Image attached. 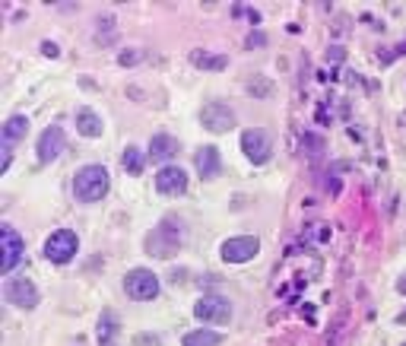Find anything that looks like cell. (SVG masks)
<instances>
[{
    "instance_id": "4",
    "label": "cell",
    "mask_w": 406,
    "mask_h": 346,
    "mask_svg": "<svg viewBox=\"0 0 406 346\" xmlns=\"http://www.w3.org/2000/svg\"><path fill=\"white\" fill-rule=\"evenodd\" d=\"M124 292L130 295L133 302H149L159 295V276L146 267H137V270H127L124 276Z\"/></svg>"
},
{
    "instance_id": "9",
    "label": "cell",
    "mask_w": 406,
    "mask_h": 346,
    "mask_svg": "<svg viewBox=\"0 0 406 346\" xmlns=\"http://www.w3.org/2000/svg\"><path fill=\"white\" fill-rule=\"evenodd\" d=\"M257 251H260L257 235H235V238H228V242H222L219 254H222V261H228V264H247Z\"/></svg>"
},
{
    "instance_id": "23",
    "label": "cell",
    "mask_w": 406,
    "mask_h": 346,
    "mask_svg": "<svg viewBox=\"0 0 406 346\" xmlns=\"http://www.w3.org/2000/svg\"><path fill=\"white\" fill-rule=\"evenodd\" d=\"M118 61H121V67H130V64H137V61H140V51H124Z\"/></svg>"
},
{
    "instance_id": "19",
    "label": "cell",
    "mask_w": 406,
    "mask_h": 346,
    "mask_svg": "<svg viewBox=\"0 0 406 346\" xmlns=\"http://www.w3.org/2000/svg\"><path fill=\"white\" fill-rule=\"evenodd\" d=\"M219 343H222V333L207 330V327L184 333V346H219Z\"/></svg>"
},
{
    "instance_id": "10",
    "label": "cell",
    "mask_w": 406,
    "mask_h": 346,
    "mask_svg": "<svg viewBox=\"0 0 406 346\" xmlns=\"http://www.w3.org/2000/svg\"><path fill=\"white\" fill-rule=\"evenodd\" d=\"M200 121H203V128H207L209 134H226V130L235 128V111L228 109L226 102H219V99H216V102L203 105Z\"/></svg>"
},
{
    "instance_id": "22",
    "label": "cell",
    "mask_w": 406,
    "mask_h": 346,
    "mask_svg": "<svg viewBox=\"0 0 406 346\" xmlns=\"http://www.w3.org/2000/svg\"><path fill=\"white\" fill-rule=\"evenodd\" d=\"M42 54L44 58H61V48H57L54 42H42Z\"/></svg>"
},
{
    "instance_id": "7",
    "label": "cell",
    "mask_w": 406,
    "mask_h": 346,
    "mask_svg": "<svg viewBox=\"0 0 406 346\" xmlns=\"http://www.w3.org/2000/svg\"><path fill=\"white\" fill-rule=\"evenodd\" d=\"M241 149H245V156L254 162V166H264V162L273 156V137L260 128H251L241 134Z\"/></svg>"
},
{
    "instance_id": "17",
    "label": "cell",
    "mask_w": 406,
    "mask_h": 346,
    "mask_svg": "<svg viewBox=\"0 0 406 346\" xmlns=\"http://www.w3.org/2000/svg\"><path fill=\"white\" fill-rule=\"evenodd\" d=\"M25 130H29V118L13 115V118H6L4 130H0V140H4V147H13L16 140H23V137H25Z\"/></svg>"
},
{
    "instance_id": "15",
    "label": "cell",
    "mask_w": 406,
    "mask_h": 346,
    "mask_svg": "<svg viewBox=\"0 0 406 346\" xmlns=\"http://www.w3.org/2000/svg\"><path fill=\"white\" fill-rule=\"evenodd\" d=\"M76 130H80L82 137H89V140H92V137H102L105 124H102V118L95 115L92 109H86V105H82V109L76 111Z\"/></svg>"
},
{
    "instance_id": "3",
    "label": "cell",
    "mask_w": 406,
    "mask_h": 346,
    "mask_svg": "<svg viewBox=\"0 0 406 346\" xmlns=\"http://www.w3.org/2000/svg\"><path fill=\"white\" fill-rule=\"evenodd\" d=\"M80 251V238H76L73 229H57L44 238V257L51 264H70Z\"/></svg>"
},
{
    "instance_id": "12",
    "label": "cell",
    "mask_w": 406,
    "mask_h": 346,
    "mask_svg": "<svg viewBox=\"0 0 406 346\" xmlns=\"http://www.w3.org/2000/svg\"><path fill=\"white\" fill-rule=\"evenodd\" d=\"M63 147H67V137H63V130L61 128H48L42 137H38V162H42V166L54 162L57 156L63 153Z\"/></svg>"
},
{
    "instance_id": "14",
    "label": "cell",
    "mask_w": 406,
    "mask_h": 346,
    "mask_svg": "<svg viewBox=\"0 0 406 346\" xmlns=\"http://www.w3.org/2000/svg\"><path fill=\"white\" fill-rule=\"evenodd\" d=\"M178 156V140L171 134H156L149 140V159L152 162H168Z\"/></svg>"
},
{
    "instance_id": "21",
    "label": "cell",
    "mask_w": 406,
    "mask_h": 346,
    "mask_svg": "<svg viewBox=\"0 0 406 346\" xmlns=\"http://www.w3.org/2000/svg\"><path fill=\"white\" fill-rule=\"evenodd\" d=\"M270 80L266 77H251V83H247V92H251V96H270Z\"/></svg>"
},
{
    "instance_id": "2",
    "label": "cell",
    "mask_w": 406,
    "mask_h": 346,
    "mask_svg": "<svg viewBox=\"0 0 406 346\" xmlns=\"http://www.w3.org/2000/svg\"><path fill=\"white\" fill-rule=\"evenodd\" d=\"M181 245H184L181 223H175V219H162V223H159V229L146 238V251H149V254H156V257H171L178 248H181Z\"/></svg>"
},
{
    "instance_id": "26",
    "label": "cell",
    "mask_w": 406,
    "mask_h": 346,
    "mask_svg": "<svg viewBox=\"0 0 406 346\" xmlns=\"http://www.w3.org/2000/svg\"><path fill=\"white\" fill-rule=\"evenodd\" d=\"M397 324H406V311H403V314H397Z\"/></svg>"
},
{
    "instance_id": "1",
    "label": "cell",
    "mask_w": 406,
    "mask_h": 346,
    "mask_svg": "<svg viewBox=\"0 0 406 346\" xmlns=\"http://www.w3.org/2000/svg\"><path fill=\"white\" fill-rule=\"evenodd\" d=\"M108 187H111V178H108L105 166H86L73 178V197L80 204H95L108 194Z\"/></svg>"
},
{
    "instance_id": "18",
    "label": "cell",
    "mask_w": 406,
    "mask_h": 346,
    "mask_svg": "<svg viewBox=\"0 0 406 346\" xmlns=\"http://www.w3.org/2000/svg\"><path fill=\"white\" fill-rule=\"evenodd\" d=\"M118 337H121V327H118L114 311H102V318H99V346H118Z\"/></svg>"
},
{
    "instance_id": "20",
    "label": "cell",
    "mask_w": 406,
    "mask_h": 346,
    "mask_svg": "<svg viewBox=\"0 0 406 346\" xmlns=\"http://www.w3.org/2000/svg\"><path fill=\"white\" fill-rule=\"evenodd\" d=\"M121 166H124V172L140 175V172H143V166H146V156L140 153L137 147H127V149H124V156H121Z\"/></svg>"
},
{
    "instance_id": "13",
    "label": "cell",
    "mask_w": 406,
    "mask_h": 346,
    "mask_svg": "<svg viewBox=\"0 0 406 346\" xmlns=\"http://www.w3.org/2000/svg\"><path fill=\"white\" fill-rule=\"evenodd\" d=\"M194 162H197V172H200L203 181L216 178V175L222 172V159H219V149L216 147H200L194 156Z\"/></svg>"
},
{
    "instance_id": "16",
    "label": "cell",
    "mask_w": 406,
    "mask_h": 346,
    "mask_svg": "<svg viewBox=\"0 0 406 346\" xmlns=\"http://www.w3.org/2000/svg\"><path fill=\"white\" fill-rule=\"evenodd\" d=\"M190 64H194L197 70H226V67H228V58H226V54L200 51V48H194V51H190Z\"/></svg>"
},
{
    "instance_id": "11",
    "label": "cell",
    "mask_w": 406,
    "mask_h": 346,
    "mask_svg": "<svg viewBox=\"0 0 406 346\" xmlns=\"http://www.w3.org/2000/svg\"><path fill=\"white\" fill-rule=\"evenodd\" d=\"M156 191L165 194V197H181L187 191V172L181 166H165L159 168L156 175Z\"/></svg>"
},
{
    "instance_id": "25",
    "label": "cell",
    "mask_w": 406,
    "mask_h": 346,
    "mask_svg": "<svg viewBox=\"0 0 406 346\" xmlns=\"http://www.w3.org/2000/svg\"><path fill=\"white\" fill-rule=\"evenodd\" d=\"M397 289H400V292H403V295H406V273H403V276H400V283H397Z\"/></svg>"
},
{
    "instance_id": "5",
    "label": "cell",
    "mask_w": 406,
    "mask_h": 346,
    "mask_svg": "<svg viewBox=\"0 0 406 346\" xmlns=\"http://www.w3.org/2000/svg\"><path fill=\"white\" fill-rule=\"evenodd\" d=\"M0 245H4V251H0V270L13 273L16 264L23 261V254H25V242L13 225H0Z\"/></svg>"
},
{
    "instance_id": "27",
    "label": "cell",
    "mask_w": 406,
    "mask_h": 346,
    "mask_svg": "<svg viewBox=\"0 0 406 346\" xmlns=\"http://www.w3.org/2000/svg\"><path fill=\"white\" fill-rule=\"evenodd\" d=\"M403 346H406V343H403Z\"/></svg>"
},
{
    "instance_id": "24",
    "label": "cell",
    "mask_w": 406,
    "mask_h": 346,
    "mask_svg": "<svg viewBox=\"0 0 406 346\" xmlns=\"http://www.w3.org/2000/svg\"><path fill=\"white\" fill-rule=\"evenodd\" d=\"M264 42H266V39H264V35H260V32H257V35H254V32L247 35V48H254V45H264Z\"/></svg>"
},
{
    "instance_id": "8",
    "label": "cell",
    "mask_w": 406,
    "mask_h": 346,
    "mask_svg": "<svg viewBox=\"0 0 406 346\" xmlns=\"http://www.w3.org/2000/svg\"><path fill=\"white\" fill-rule=\"evenodd\" d=\"M194 314L203 324H228L232 321V305L222 295H203L194 305Z\"/></svg>"
},
{
    "instance_id": "6",
    "label": "cell",
    "mask_w": 406,
    "mask_h": 346,
    "mask_svg": "<svg viewBox=\"0 0 406 346\" xmlns=\"http://www.w3.org/2000/svg\"><path fill=\"white\" fill-rule=\"evenodd\" d=\"M4 295H6V302L10 305H16V308H35L38 305V289H35V283L32 280H25V276H10V280L4 283Z\"/></svg>"
}]
</instances>
